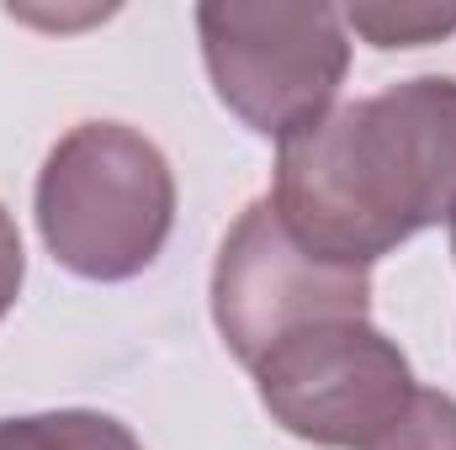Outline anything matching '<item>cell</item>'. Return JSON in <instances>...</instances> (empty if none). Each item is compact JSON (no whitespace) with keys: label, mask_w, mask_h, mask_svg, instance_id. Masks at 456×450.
<instances>
[{"label":"cell","mask_w":456,"mask_h":450,"mask_svg":"<svg viewBox=\"0 0 456 450\" xmlns=\"http://www.w3.org/2000/svg\"><path fill=\"white\" fill-rule=\"evenodd\" d=\"M271 207L308 254L350 270L452 218L456 80L414 75L287 133Z\"/></svg>","instance_id":"6da1fadb"},{"label":"cell","mask_w":456,"mask_h":450,"mask_svg":"<svg viewBox=\"0 0 456 450\" xmlns=\"http://www.w3.org/2000/svg\"><path fill=\"white\" fill-rule=\"evenodd\" d=\"M371 450H456V398L414 387L409 408L387 424V435Z\"/></svg>","instance_id":"ba28073f"},{"label":"cell","mask_w":456,"mask_h":450,"mask_svg":"<svg viewBox=\"0 0 456 450\" xmlns=\"http://www.w3.org/2000/svg\"><path fill=\"white\" fill-rule=\"evenodd\" d=\"M452 254H456V213H452Z\"/></svg>","instance_id":"30bf717a"},{"label":"cell","mask_w":456,"mask_h":450,"mask_svg":"<svg viewBox=\"0 0 456 450\" xmlns=\"http://www.w3.org/2000/svg\"><path fill=\"white\" fill-rule=\"evenodd\" d=\"M0 450H143V446L112 414L59 408V414L0 419Z\"/></svg>","instance_id":"8992f818"},{"label":"cell","mask_w":456,"mask_h":450,"mask_svg":"<svg viewBox=\"0 0 456 450\" xmlns=\"http://www.w3.org/2000/svg\"><path fill=\"white\" fill-rule=\"evenodd\" d=\"M208 80L249 133L287 138L335 107L350 69V37L335 5H197Z\"/></svg>","instance_id":"3957f363"},{"label":"cell","mask_w":456,"mask_h":450,"mask_svg":"<svg viewBox=\"0 0 456 450\" xmlns=\"http://www.w3.org/2000/svg\"><path fill=\"white\" fill-rule=\"evenodd\" d=\"M21 276H27L21 233H16V223H11V213L0 207V318L16 308V297H21Z\"/></svg>","instance_id":"9c48e42d"},{"label":"cell","mask_w":456,"mask_h":450,"mask_svg":"<svg viewBox=\"0 0 456 450\" xmlns=\"http://www.w3.org/2000/svg\"><path fill=\"white\" fill-rule=\"evenodd\" d=\"M260 408L297 440L371 450L414 398L409 355L366 318L314 324L255 366Z\"/></svg>","instance_id":"277c9868"},{"label":"cell","mask_w":456,"mask_h":450,"mask_svg":"<svg viewBox=\"0 0 456 450\" xmlns=\"http://www.w3.org/2000/svg\"><path fill=\"white\" fill-rule=\"evenodd\" d=\"M345 27H355L371 48H425L456 32V5H350L340 11Z\"/></svg>","instance_id":"52a82bcc"},{"label":"cell","mask_w":456,"mask_h":450,"mask_svg":"<svg viewBox=\"0 0 456 450\" xmlns=\"http://www.w3.org/2000/svg\"><path fill=\"white\" fill-rule=\"evenodd\" d=\"M37 233L80 281L143 276L175 228L170 159L127 122L69 127L37 170Z\"/></svg>","instance_id":"7a4b0ae2"},{"label":"cell","mask_w":456,"mask_h":450,"mask_svg":"<svg viewBox=\"0 0 456 450\" xmlns=\"http://www.w3.org/2000/svg\"><path fill=\"white\" fill-rule=\"evenodd\" d=\"M371 313V276L308 254L271 197L249 202L224 233L213 260V324L239 366H260L281 339L314 324H345Z\"/></svg>","instance_id":"5b68a950"}]
</instances>
